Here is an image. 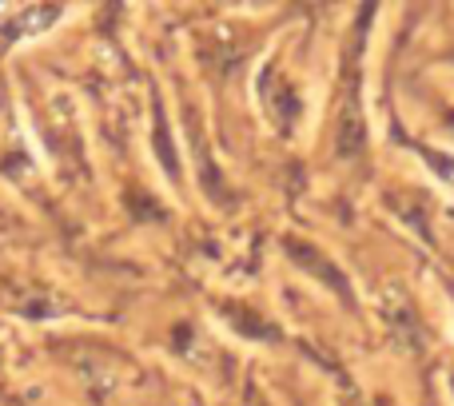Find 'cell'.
Listing matches in <instances>:
<instances>
[{
    "mask_svg": "<svg viewBox=\"0 0 454 406\" xmlns=\"http://www.w3.org/2000/svg\"><path fill=\"white\" fill-rule=\"evenodd\" d=\"M287 251L299 259V267H307V271H315L323 283H331V287H339V291H343V299H351V287H347V279L335 271V267H327V259H323L315 247H307V243H295V239H291V243H287Z\"/></svg>",
    "mask_w": 454,
    "mask_h": 406,
    "instance_id": "6da1fadb",
    "label": "cell"
},
{
    "mask_svg": "<svg viewBox=\"0 0 454 406\" xmlns=\"http://www.w3.org/2000/svg\"><path fill=\"white\" fill-rule=\"evenodd\" d=\"M156 152H160V156H164V168H168V176H176V172H180V164H176V156H172V140H168L164 112H156Z\"/></svg>",
    "mask_w": 454,
    "mask_h": 406,
    "instance_id": "7a4b0ae2",
    "label": "cell"
}]
</instances>
